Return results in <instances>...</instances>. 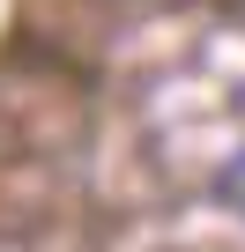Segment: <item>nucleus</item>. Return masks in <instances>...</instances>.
<instances>
[{"label":"nucleus","mask_w":245,"mask_h":252,"mask_svg":"<svg viewBox=\"0 0 245 252\" xmlns=\"http://www.w3.org/2000/svg\"><path fill=\"white\" fill-rule=\"evenodd\" d=\"M215 186H223V200H230V208L245 215V149H238V156L223 163V178H215Z\"/></svg>","instance_id":"nucleus-1"}]
</instances>
